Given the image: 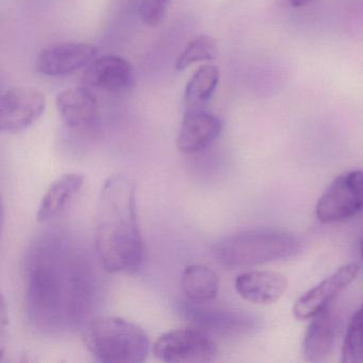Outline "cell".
I'll list each match as a JSON object with an SVG mask.
<instances>
[{
	"mask_svg": "<svg viewBox=\"0 0 363 363\" xmlns=\"http://www.w3.org/2000/svg\"><path fill=\"white\" fill-rule=\"evenodd\" d=\"M84 250L57 233L38 238L26 257L25 303L30 324L46 335L86 326L99 301V280Z\"/></svg>",
	"mask_w": 363,
	"mask_h": 363,
	"instance_id": "6da1fadb",
	"label": "cell"
},
{
	"mask_svg": "<svg viewBox=\"0 0 363 363\" xmlns=\"http://www.w3.org/2000/svg\"><path fill=\"white\" fill-rule=\"evenodd\" d=\"M95 248L101 267L108 273L131 275L143 263L135 184L123 174L108 177L99 192Z\"/></svg>",
	"mask_w": 363,
	"mask_h": 363,
	"instance_id": "7a4b0ae2",
	"label": "cell"
},
{
	"mask_svg": "<svg viewBox=\"0 0 363 363\" xmlns=\"http://www.w3.org/2000/svg\"><path fill=\"white\" fill-rule=\"evenodd\" d=\"M82 340L88 352L105 363L143 362L150 350L143 328L120 316H95L84 327Z\"/></svg>",
	"mask_w": 363,
	"mask_h": 363,
	"instance_id": "3957f363",
	"label": "cell"
},
{
	"mask_svg": "<svg viewBox=\"0 0 363 363\" xmlns=\"http://www.w3.org/2000/svg\"><path fill=\"white\" fill-rule=\"evenodd\" d=\"M301 248V242L290 233L252 229L220 240L214 247V254L225 267H247L291 258Z\"/></svg>",
	"mask_w": 363,
	"mask_h": 363,
	"instance_id": "277c9868",
	"label": "cell"
},
{
	"mask_svg": "<svg viewBox=\"0 0 363 363\" xmlns=\"http://www.w3.org/2000/svg\"><path fill=\"white\" fill-rule=\"evenodd\" d=\"M155 357L167 363L211 362L218 354V346L211 335L191 326L167 331L152 346Z\"/></svg>",
	"mask_w": 363,
	"mask_h": 363,
	"instance_id": "5b68a950",
	"label": "cell"
},
{
	"mask_svg": "<svg viewBox=\"0 0 363 363\" xmlns=\"http://www.w3.org/2000/svg\"><path fill=\"white\" fill-rule=\"evenodd\" d=\"M363 211V171L346 172L335 178L316 203V218L322 223L348 220Z\"/></svg>",
	"mask_w": 363,
	"mask_h": 363,
	"instance_id": "8992f818",
	"label": "cell"
},
{
	"mask_svg": "<svg viewBox=\"0 0 363 363\" xmlns=\"http://www.w3.org/2000/svg\"><path fill=\"white\" fill-rule=\"evenodd\" d=\"M45 108V95L38 89H9L0 96V130L10 135L22 133L43 116Z\"/></svg>",
	"mask_w": 363,
	"mask_h": 363,
	"instance_id": "52a82bcc",
	"label": "cell"
},
{
	"mask_svg": "<svg viewBox=\"0 0 363 363\" xmlns=\"http://www.w3.org/2000/svg\"><path fill=\"white\" fill-rule=\"evenodd\" d=\"M360 272L358 263L350 262L340 267L318 286L303 293L293 306L297 320H312L314 316L333 305L337 296L356 280Z\"/></svg>",
	"mask_w": 363,
	"mask_h": 363,
	"instance_id": "ba28073f",
	"label": "cell"
},
{
	"mask_svg": "<svg viewBox=\"0 0 363 363\" xmlns=\"http://www.w3.org/2000/svg\"><path fill=\"white\" fill-rule=\"evenodd\" d=\"M56 106L65 126L72 130L90 133L101 124L99 101L89 88L62 91L57 96Z\"/></svg>",
	"mask_w": 363,
	"mask_h": 363,
	"instance_id": "9c48e42d",
	"label": "cell"
},
{
	"mask_svg": "<svg viewBox=\"0 0 363 363\" xmlns=\"http://www.w3.org/2000/svg\"><path fill=\"white\" fill-rule=\"evenodd\" d=\"M94 46L86 43H61L44 48L37 59V71L48 77L71 75L89 67L96 57Z\"/></svg>",
	"mask_w": 363,
	"mask_h": 363,
	"instance_id": "30bf717a",
	"label": "cell"
},
{
	"mask_svg": "<svg viewBox=\"0 0 363 363\" xmlns=\"http://www.w3.org/2000/svg\"><path fill=\"white\" fill-rule=\"evenodd\" d=\"M222 123L218 116L201 109L189 110L176 140L178 150L186 155L203 152L218 139Z\"/></svg>",
	"mask_w": 363,
	"mask_h": 363,
	"instance_id": "8fae6325",
	"label": "cell"
},
{
	"mask_svg": "<svg viewBox=\"0 0 363 363\" xmlns=\"http://www.w3.org/2000/svg\"><path fill=\"white\" fill-rule=\"evenodd\" d=\"M84 82L97 90L123 92L133 86L135 71L130 62L122 57L104 56L94 59L86 67Z\"/></svg>",
	"mask_w": 363,
	"mask_h": 363,
	"instance_id": "7c38bea8",
	"label": "cell"
},
{
	"mask_svg": "<svg viewBox=\"0 0 363 363\" xmlns=\"http://www.w3.org/2000/svg\"><path fill=\"white\" fill-rule=\"evenodd\" d=\"M303 341L306 360L322 362L328 358L335 347L340 328L339 310L330 306L312 318Z\"/></svg>",
	"mask_w": 363,
	"mask_h": 363,
	"instance_id": "4fadbf2b",
	"label": "cell"
},
{
	"mask_svg": "<svg viewBox=\"0 0 363 363\" xmlns=\"http://www.w3.org/2000/svg\"><path fill=\"white\" fill-rule=\"evenodd\" d=\"M286 276L277 272L252 271L240 274L235 278L238 294L257 305H271L279 301L288 290Z\"/></svg>",
	"mask_w": 363,
	"mask_h": 363,
	"instance_id": "5bb4252c",
	"label": "cell"
},
{
	"mask_svg": "<svg viewBox=\"0 0 363 363\" xmlns=\"http://www.w3.org/2000/svg\"><path fill=\"white\" fill-rule=\"evenodd\" d=\"M207 305H197L186 301L180 305L179 310L192 326L199 327L209 335L240 330L245 325V318L235 312Z\"/></svg>",
	"mask_w": 363,
	"mask_h": 363,
	"instance_id": "9a60e30c",
	"label": "cell"
},
{
	"mask_svg": "<svg viewBox=\"0 0 363 363\" xmlns=\"http://www.w3.org/2000/svg\"><path fill=\"white\" fill-rule=\"evenodd\" d=\"M84 182V176L78 173L65 174L55 180L42 197L38 208V222L48 223L60 216L82 190Z\"/></svg>",
	"mask_w": 363,
	"mask_h": 363,
	"instance_id": "2e32d148",
	"label": "cell"
},
{
	"mask_svg": "<svg viewBox=\"0 0 363 363\" xmlns=\"http://www.w3.org/2000/svg\"><path fill=\"white\" fill-rule=\"evenodd\" d=\"M180 284L186 301L197 305L209 303L213 301L220 286L216 272L201 264L186 267L182 272Z\"/></svg>",
	"mask_w": 363,
	"mask_h": 363,
	"instance_id": "e0dca14e",
	"label": "cell"
},
{
	"mask_svg": "<svg viewBox=\"0 0 363 363\" xmlns=\"http://www.w3.org/2000/svg\"><path fill=\"white\" fill-rule=\"evenodd\" d=\"M220 82V71L213 65H201L189 80L184 104L189 110L201 109L213 96Z\"/></svg>",
	"mask_w": 363,
	"mask_h": 363,
	"instance_id": "ac0fdd59",
	"label": "cell"
},
{
	"mask_svg": "<svg viewBox=\"0 0 363 363\" xmlns=\"http://www.w3.org/2000/svg\"><path fill=\"white\" fill-rule=\"evenodd\" d=\"M218 48L216 40L207 35L193 38L176 60L177 71H184L194 63L211 61L218 57Z\"/></svg>",
	"mask_w": 363,
	"mask_h": 363,
	"instance_id": "d6986e66",
	"label": "cell"
},
{
	"mask_svg": "<svg viewBox=\"0 0 363 363\" xmlns=\"http://www.w3.org/2000/svg\"><path fill=\"white\" fill-rule=\"evenodd\" d=\"M342 361L363 363V303L348 324L342 346Z\"/></svg>",
	"mask_w": 363,
	"mask_h": 363,
	"instance_id": "ffe728a7",
	"label": "cell"
},
{
	"mask_svg": "<svg viewBox=\"0 0 363 363\" xmlns=\"http://www.w3.org/2000/svg\"><path fill=\"white\" fill-rule=\"evenodd\" d=\"M169 4L171 0H142L140 18L148 26H158L164 20Z\"/></svg>",
	"mask_w": 363,
	"mask_h": 363,
	"instance_id": "44dd1931",
	"label": "cell"
},
{
	"mask_svg": "<svg viewBox=\"0 0 363 363\" xmlns=\"http://www.w3.org/2000/svg\"><path fill=\"white\" fill-rule=\"evenodd\" d=\"M313 0H290L291 5L295 8L303 7V6L308 5V4L312 3Z\"/></svg>",
	"mask_w": 363,
	"mask_h": 363,
	"instance_id": "7402d4cb",
	"label": "cell"
},
{
	"mask_svg": "<svg viewBox=\"0 0 363 363\" xmlns=\"http://www.w3.org/2000/svg\"><path fill=\"white\" fill-rule=\"evenodd\" d=\"M360 252H361V258H362L363 261V238L361 239L360 242Z\"/></svg>",
	"mask_w": 363,
	"mask_h": 363,
	"instance_id": "603a6c76",
	"label": "cell"
}]
</instances>
